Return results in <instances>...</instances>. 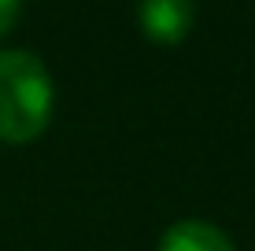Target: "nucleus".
<instances>
[{
    "mask_svg": "<svg viewBox=\"0 0 255 251\" xmlns=\"http://www.w3.org/2000/svg\"><path fill=\"white\" fill-rule=\"evenodd\" d=\"M159 251H237V248L218 226L200 222V218H185V222H174L163 233Z\"/></svg>",
    "mask_w": 255,
    "mask_h": 251,
    "instance_id": "obj_3",
    "label": "nucleus"
},
{
    "mask_svg": "<svg viewBox=\"0 0 255 251\" xmlns=\"http://www.w3.org/2000/svg\"><path fill=\"white\" fill-rule=\"evenodd\" d=\"M52 78L33 52H0V141L26 144L52 118Z\"/></svg>",
    "mask_w": 255,
    "mask_h": 251,
    "instance_id": "obj_1",
    "label": "nucleus"
},
{
    "mask_svg": "<svg viewBox=\"0 0 255 251\" xmlns=\"http://www.w3.org/2000/svg\"><path fill=\"white\" fill-rule=\"evenodd\" d=\"M19 11H22V0H0V37L15 30V22H19Z\"/></svg>",
    "mask_w": 255,
    "mask_h": 251,
    "instance_id": "obj_4",
    "label": "nucleus"
},
{
    "mask_svg": "<svg viewBox=\"0 0 255 251\" xmlns=\"http://www.w3.org/2000/svg\"><path fill=\"white\" fill-rule=\"evenodd\" d=\"M140 33L152 45H181L192 30L196 7L192 0H140Z\"/></svg>",
    "mask_w": 255,
    "mask_h": 251,
    "instance_id": "obj_2",
    "label": "nucleus"
}]
</instances>
